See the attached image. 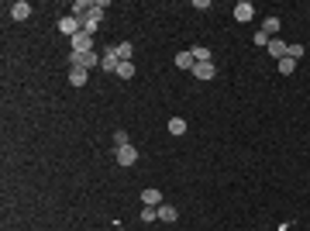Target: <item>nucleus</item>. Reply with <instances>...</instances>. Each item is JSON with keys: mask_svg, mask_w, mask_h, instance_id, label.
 Masks as SVG:
<instances>
[{"mask_svg": "<svg viewBox=\"0 0 310 231\" xmlns=\"http://www.w3.org/2000/svg\"><path fill=\"white\" fill-rule=\"evenodd\" d=\"M138 162V149L135 145H121L117 149V166H135Z\"/></svg>", "mask_w": 310, "mask_h": 231, "instance_id": "obj_3", "label": "nucleus"}, {"mask_svg": "<svg viewBox=\"0 0 310 231\" xmlns=\"http://www.w3.org/2000/svg\"><path fill=\"white\" fill-rule=\"evenodd\" d=\"M142 204H145V207H158V204H162V190L149 186V190L142 193Z\"/></svg>", "mask_w": 310, "mask_h": 231, "instance_id": "obj_8", "label": "nucleus"}, {"mask_svg": "<svg viewBox=\"0 0 310 231\" xmlns=\"http://www.w3.org/2000/svg\"><path fill=\"white\" fill-rule=\"evenodd\" d=\"M117 76H121V79H131V76H135V66H131V62H121V66H117Z\"/></svg>", "mask_w": 310, "mask_h": 231, "instance_id": "obj_20", "label": "nucleus"}, {"mask_svg": "<svg viewBox=\"0 0 310 231\" xmlns=\"http://www.w3.org/2000/svg\"><path fill=\"white\" fill-rule=\"evenodd\" d=\"M59 31H62V35H79V31H83V21L69 14V17H62V21H59Z\"/></svg>", "mask_w": 310, "mask_h": 231, "instance_id": "obj_4", "label": "nucleus"}, {"mask_svg": "<svg viewBox=\"0 0 310 231\" xmlns=\"http://www.w3.org/2000/svg\"><path fill=\"white\" fill-rule=\"evenodd\" d=\"M73 52H93V35H90V31L73 35Z\"/></svg>", "mask_w": 310, "mask_h": 231, "instance_id": "obj_2", "label": "nucleus"}, {"mask_svg": "<svg viewBox=\"0 0 310 231\" xmlns=\"http://www.w3.org/2000/svg\"><path fill=\"white\" fill-rule=\"evenodd\" d=\"M114 145H117V149H121V145H131V142H128V131H117V135H114Z\"/></svg>", "mask_w": 310, "mask_h": 231, "instance_id": "obj_24", "label": "nucleus"}, {"mask_svg": "<svg viewBox=\"0 0 310 231\" xmlns=\"http://www.w3.org/2000/svg\"><path fill=\"white\" fill-rule=\"evenodd\" d=\"M155 211H158V221H169V225L179 218V214H176V207H169V204H158Z\"/></svg>", "mask_w": 310, "mask_h": 231, "instance_id": "obj_12", "label": "nucleus"}, {"mask_svg": "<svg viewBox=\"0 0 310 231\" xmlns=\"http://www.w3.org/2000/svg\"><path fill=\"white\" fill-rule=\"evenodd\" d=\"M190 73H193L197 79H214V73H217V69H214V62H197Z\"/></svg>", "mask_w": 310, "mask_h": 231, "instance_id": "obj_5", "label": "nucleus"}, {"mask_svg": "<svg viewBox=\"0 0 310 231\" xmlns=\"http://www.w3.org/2000/svg\"><path fill=\"white\" fill-rule=\"evenodd\" d=\"M183 131H186V121L183 117H172L169 121V135H183Z\"/></svg>", "mask_w": 310, "mask_h": 231, "instance_id": "obj_19", "label": "nucleus"}, {"mask_svg": "<svg viewBox=\"0 0 310 231\" xmlns=\"http://www.w3.org/2000/svg\"><path fill=\"white\" fill-rule=\"evenodd\" d=\"M286 49H290V45H286L283 38H272V42H269V56H272L276 62H279V59H286Z\"/></svg>", "mask_w": 310, "mask_h": 231, "instance_id": "obj_6", "label": "nucleus"}, {"mask_svg": "<svg viewBox=\"0 0 310 231\" xmlns=\"http://www.w3.org/2000/svg\"><path fill=\"white\" fill-rule=\"evenodd\" d=\"M142 221H145V225L158 221V211H155V207H145V211H142Z\"/></svg>", "mask_w": 310, "mask_h": 231, "instance_id": "obj_21", "label": "nucleus"}, {"mask_svg": "<svg viewBox=\"0 0 310 231\" xmlns=\"http://www.w3.org/2000/svg\"><path fill=\"white\" fill-rule=\"evenodd\" d=\"M28 14H31V3H24V0H17V3L10 7V17H14V21H28Z\"/></svg>", "mask_w": 310, "mask_h": 231, "instance_id": "obj_9", "label": "nucleus"}, {"mask_svg": "<svg viewBox=\"0 0 310 231\" xmlns=\"http://www.w3.org/2000/svg\"><path fill=\"white\" fill-rule=\"evenodd\" d=\"M190 52H193V59H197V62H210V49H204V45H193Z\"/></svg>", "mask_w": 310, "mask_h": 231, "instance_id": "obj_16", "label": "nucleus"}, {"mask_svg": "<svg viewBox=\"0 0 310 231\" xmlns=\"http://www.w3.org/2000/svg\"><path fill=\"white\" fill-rule=\"evenodd\" d=\"M117 231H124V228H117Z\"/></svg>", "mask_w": 310, "mask_h": 231, "instance_id": "obj_26", "label": "nucleus"}, {"mask_svg": "<svg viewBox=\"0 0 310 231\" xmlns=\"http://www.w3.org/2000/svg\"><path fill=\"white\" fill-rule=\"evenodd\" d=\"M114 52H117V59H121V62H131V42H121V45H114Z\"/></svg>", "mask_w": 310, "mask_h": 231, "instance_id": "obj_15", "label": "nucleus"}, {"mask_svg": "<svg viewBox=\"0 0 310 231\" xmlns=\"http://www.w3.org/2000/svg\"><path fill=\"white\" fill-rule=\"evenodd\" d=\"M97 28H100V17H86V21H83V31H90V35H93Z\"/></svg>", "mask_w": 310, "mask_h": 231, "instance_id": "obj_22", "label": "nucleus"}, {"mask_svg": "<svg viewBox=\"0 0 310 231\" xmlns=\"http://www.w3.org/2000/svg\"><path fill=\"white\" fill-rule=\"evenodd\" d=\"M286 56H290V59H300V56H304V45H290Z\"/></svg>", "mask_w": 310, "mask_h": 231, "instance_id": "obj_23", "label": "nucleus"}, {"mask_svg": "<svg viewBox=\"0 0 310 231\" xmlns=\"http://www.w3.org/2000/svg\"><path fill=\"white\" fill-rule=\"evenodd\" d=\"M117 66H121L117 52H114V49H107V56L100 59V69H107V73H117Z\"/></svg>", "mask_w": 310, "mask_h": 231, "instance_id": "obj_7", "label": "nucleus"}, {"mask_svg": "<svg viewBox=\"0 0 310 231\" xmlns=\"http://www.w3.org/2000/svg\"><path fill=\"white\" fill-rule=\"evenodd\" d=\"M86 73H90V69H79V66H73V69H69V83H73V86H83V83H86Z\"/></svg>", "mask_w": 310, "mask_h": 231, "instance_id": "obj_14", "label": "nucleus"}, {"mask_svg": "<svg viewBox=\"0 0 310 231\" xmlns=\"http://www.w3.org/2000/svg\"><path fill=\"white\" fill-rule=\"evenodd\" d=\"M269 42H272V38H269L265 31H258V35H255V45H265V49H269Z\"/></svg>", "mask_w": 310, "mask_h": 231, "instance_id": "obj_25", "label": "nucleus"}, {"mask_svg": "<svg viewBox=\"0 0 310 231\" xmlns=\"http://www.w3.org/2000/svg\"><path fill=\"white\" fill-rule=\"evenodd\" d=\"M176 66H179V69H193V66H197L193 52H179V56H176Z\"/></svg>", "mask_w": 310, "mask_h": 231, "instance_id": "obj_13", "label": "nucleus"}, {"mask_svg": "<svg viewBox=\"0 0 310 231\" xmlns=\"http://www.w3.org/2000/svg\"><path fill=\"white\" fill-rule=\"evenodd\" d=\"M252 14H255V7H252L248 0H241V3L234 7V17H238V21H252Z\"/></svg>", "mask_w": 310, "mask_h": 231, "instance_id": "obj_11", "label": "nucleus"}, {"mask_svg": "<svg viewBox=\"0 0 310 231\" xmlns=\"http://www.w3.org/2000/svg\"><path fill=\"white\" fill-rule=\"evenodd\" d=\"M293 69H297V59H290V56H286V59H279V73H283V76H290Z\"/></svg>", "mask_w": 310, "mask_h": 231, "instance_id": "obj_18", "label": "nucleus"}, {"mask_svg": "<svg viewBox=\"0 0 310 231\" xmlns=\"http://www.w3.org/2000/svg\"><path fill=\"white\" fill-rule=\"evenodd\" d=\"M69 62H73V66H79V69H93V66H100V59H97L93 52H73V56H69Z\"/></svg>", "mask_w": 310, "mask_h": 231, "instance_id": "obj_1", "label": "nucleus"}, {"mask_svg": "<svg viewBox=\"0 0 310 231\" xmlns=\"http://www.w3.org/2000/svg\"><path fill=\"white\" fill-rule=\"evenodd\" d=\"M262 31H265V35H276V31H279V17H265V21H262Z\"/></svg>", "mask_w": 310, "mask_h": 231, "instance_id": "obj_17", "label": "nucleus"}, {"mask_svg": "<svg viewBox=\"0 0 310 231\" xmlns=\"http://www.w3.org/2000/svg\"><path fill=\"white\" fill-rule=\"evenodd\" d=\"M93 14V3H86V0H76L73 3V17H79V21H86Z\"/></svg>", "mask_w": 310, "mask_h": 231, "instance_id": "obj_10", "label": "nucleus"}]
</instances>
